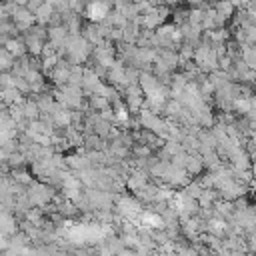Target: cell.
<instances>
[{"label": "cell", "instance_id": "cell-1", "mask_svg": "<svg viewBox=\"0 0 256 256\" xmlns=\"http://www.w3.org/2000/svg\"><path fill=\"white\" fill-rule=\"evenodd\" d=\"M138 84H140V88H142V92H144V96H150V94H154L160 86H162V82L152 74V72H140V78H138Z\"/></svg>", "mask_w": 256, "mask_h": 256}, {"label": "cell", "instance_id": "cell-13", "mask_svg": "<svg viewBox=\"0 0 256 256\" xmlns=\"http://www.w3.org/2000/svg\"><path fill=\"white\" fill-rule=\"evenodd\" d=\"M14 88L24 96V94H32V86L28 84V80L26 78H16V82H14Z\"/></svg>", "mask_w": 256, "mask_h": 256}, {"label": "cell", "instance_id": "cell-5", "mask_svg": "<svg viewBox=\"0 0 256 256\" xmlns=\"http://www.w3.org/2000/svg\"><path fill=\"white\" fill-rule=\"evenodd\" d=\"M52 14H54V6H52V2H48V4L44 2V4L38 8V12L34 14V16H36V24H40V26H46V28H48Z\"/></svg>", "mask_w": 256, "mask_h": 256}, {"label": "cell", "instance_id": "cell-15", "mask_svg": "<svg viewBox=\"0 0 256 256\" xmlns=\"http://www.w3.org/2000/svg\"><path fill=\"white\" fill-rule=\"evenodd\" d=\"M252 196H254V202H256V188H252Z\"/></svg>", "mask_w": 256, "mask_h": 256}, {"label": "cell", "instance_id": "cell-16", "mask_svg": "<svg viewBox=\"0 0 256 256\" xmlns=\"http://www.w3.org/2000/svg\"><path fill=\"white\" fill-rule=\"evenodd\" d=\"M246 256H252V254H246Z\"/></svg>", "mask_w": 256, "mask_h": 256}, {"label": "cell", "instance_id": "cell-11", "mask_svg": "<svg viewBox=\"0 0 256 256\" xmlns=\"http://www.w3.org/2000/svg\"><path fill=\"white\" fill-rule=\"evenodd\" d=\"M212 8L216 12H220V14H224L226 18H232L236 14V8H234L232 2H216V4H212Z\"/></svg>", "mask_w": 256, "mask_h": 256}, {"label": "cell", "instance_id": "cell-4", "mask_svg": "<svg viewBox=\"0 0 256 256\" xmlns=\"http://www.w3.org/2000/svg\"><path fill=\"white\" fill-rule=\"evenodd\" d=\"M22 110H24V118L28 120V122H34V120H40V108H38V104H36V98L32 96V98H26L24 102H22Z\"/></svg>", "mask_w": 256, "mask_h": 256}, {"label": "cell", "instance_id": "cell-9", "mask_svg": "<svg viewBox=\"0 0 256 256\" xmlns=\"http://www.w3.org/2000/svg\"><path fill=\"white\" fill-rule=\"evenodd\" d=\"M88 106H90L92 112H102V110L110 108L112 104L104 96H88Z\"/></svg>", "mask_w": 256, "mask_h": 256}, {"label": "cell", "instance_id": "cell-8", "mask_svg": "<svg viewBox=\"0 0 256 256\" xmlns=\"http://www.w3.org/2000/svg\"><path fill=\"white\" fill-rule=\"evenodd\" d=\"M14 64H16V58L2 46L0 48V72H12Z\"/></svg>", "mask_w": 256, "mask_h": 256}, {"label": "cell", "instance_id": "cell-2", "mask_svg": "<svg viewBox=\"0 0 256 256\" xmlns=\"http://www.w3.org/2000/svg\"><path fill=\"white\" fill-rule=\"evenodd\" d=\"M184 170L186 174L192 178V176H198L204 172V162H202V156L200 154H188V160L184 164Z\"/></svg>", "mask_w": 256, "mask_h": 256}, {"label": "cell", "instance_id": "cell-10", "mask_svg": "<svg viewBox=\"0 0 256 256\" xmlns=\"http://www.w3.org/2000/svg\"><path fill=\"white\" fill-rule=\"evenodd\" d=\"M130 154H132L134 158H142V160L152 158V150H150L146 144H134V146L130 148Z\"/></svg>", "mask_w": 256, "mask_h": 256}, {"label": "cell", "instance_id": "cell-14", "mask_svg": "<svg viewBox=\"0 0 256 256\" xmlns=\"http://www.w3.org/2000/svg\"><path fill=\"white\" fill-rule=\"evenodd\" d=\"M42 4H44V2H38V0H36V2H26V8H28L32 14H36V12H38V8H40Z\"/></svg>", "mask_w": 256, "mask_h": 256}, {"label": "cell", "instance_id": "cell-6", "mask_svg": "<svg viewBox=\"0 0 256 256\" xmlns=\"http://www.w3.org/2000/svg\"><path fill=\"white\" fill-rule=\"evenodd\" d=\"M240 50H242V60H244V64H246L250 70H256V46L244 44V46H240Z\"/></svg>", "mask_w": 256, "mask_h": 256}, {"label": "cell", "instance_id": "cell-7", "mask_svg": "<svg viewBox=\"0 0 256 256\" xmlns=\"http://www.w3.org/2000/svg\"><path fill=\"white\" fill-rule=\"evenodd\" d=\"M10 176H12V182H14V184H20V186H26V188L34 182L32 174H30V172H26V170H22V168L12 170V172H10Z\"/></svg>", "mask_w": 256, "mask_h": 256}, {"label": "cell", "instance_id": "cell-12", "mask_svg": "<svg viewBox=\"0 0 256 256\" xmlns=\"http://www.w3.org/2000/svg\"><path fill=\"white\" fill-rule=\"evenodd\" d=\"M202 192H204V190H202V186H200L196 180H192V182H190L186 188H182V194H186L188 198H194V200H198Z\"/></svg>", "mask_w": 256, "mask_h": 256}, {"label": "cell", "instance_id": "cell-3", "mask_svg": "<svg viewBox=\"0 0 256 256\" xmlns=\"http://www.w3.org/2000/svg\"><path fill=\"white\" fill-rule=\"evenodd\" d=\"M4 48H6L14 58H22V56H26V54H28V50H26V44H24L22 36L10 38V40L4 44Z\"/></svg>", "mask_w": 256, "mask_h": 256}]
</instances>
